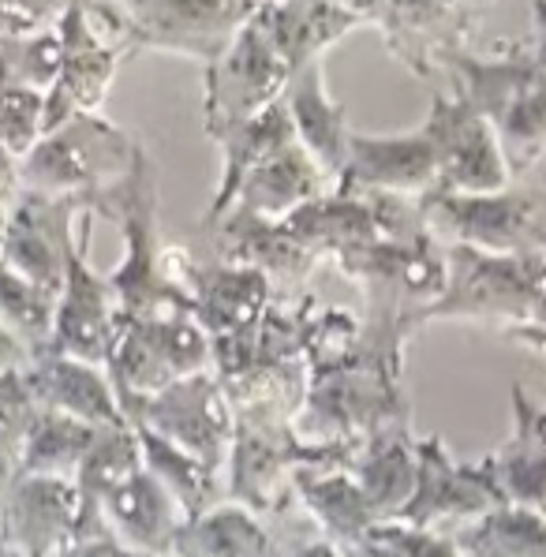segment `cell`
I'll return each instance as SVG.
<instances>
[{
	"label": "cell",
	"instance_id": "obj_19",
	"mask_svg": "<svg viewBox=\"0 0 546 557\" xmlns=\"http://www.w3.org/2000/svg\"><path fill=\"white\" fill-rule=\"evenodd\" d=\"M23 389H27L30 405L61 411L72 416L79 423L90 426H124V405L121 393H116L113 379H109L106 367L98 363H83L72 356H34L30 367L20 374Z\"/></svg>",
	"mask_w": 546,
	"mask_h": 557
},
{
	"label": "cell",
	"instance_id": "obj_33",
	"mask_svg": "<svg viewBox=\"0 0 546 557\" xmlns=\"http://www.w3.org/2000/svg\"><path fill=\"white\" fill-rule=\"evenodd\" d=\"M30 367V352L0 325V385L12 382L15 374H23Z\"/></svg>",
	"mask_w": 546,
	"mask_h": 557
},
{
	"label": "cell",
	"instance_id": "obj_41",
	"mask_svg": "<svg viewBox=\"0 0 546 557\" xmlns=\"http://www.w3.org/2000/svg\"><path fill=\"white\" fill-rule=\"evenodd\" d=\"M543 184H546V169H543Z\"/></svg>",
	"mask_w": 546,
	"mask_h": 557
},
{
	"label": "cell",
	"instance_id": "obj_39",
	"mask_svg": "<svg viewBox=\"0 0 546 557\" xmlns=\"http://www.w3.org/2000/svg\"><path fill=\"white\" fill-rule=\"evenodd\" d=\"M0 557H27V554H20V550H15V546H12V543H8L4 535H0Z\"/></svg>",
	"mask_w": 546,
	"mask_h": 557
},
{
	"label": "cell",
	"instance_id": "obj_32",
	"mask_svg": "<svg viewBox=\"0 0 546 557\" xmlns=\"http://www.w3.org/2000/svg\"><path fill=\"white\" fill-rule=\"evenodd\" d=\"M41 116H46V94L0 83V147L15 161L27 158L34 143L41 139Z\"/></svg>",
	"mask_w": 546,
	"mask_h": 557
},
{
	"label": "cell",
	"instance_id": "obj_14",
	"mask_svg": "<svg viewBox=\"0 0 546 557\" xmlns=\"http://www.w3.org/2000/svg\"><path fill=\"white\" fill-rule=\"evenodd\" d=\"M83 210L90 206L79 199L20 191L4 228V244H0V265L27 277L30 285L61 296Z\"/></svg>",
	"mask_w": 546,
	"mask_h": 557
},
{
	"label": "cell",
	"instance_id": "obj_18",
	"mask_svg": "<svg viewBox=\"0 0 546 557\" xmlns=\"http://www.w3.org/2000/svg\"><path fill=\"white\" fill-rule=\"evenodd\" d=\"M337 187L386 199H423L438 187V158L423 127L405 135H363L348 139L345 176Z\"/></svg>",
	"mask_w": 546,
	"mask_h": 557
},
{
	"label": "cell",
	"instance_id": "obj_37",
	"mask_svg": "<svg viewBox=\"0 0 546 557\" xmlns=\"http://www.w3.org/2000/svg\"><path fill=\"white\" fill-rule=\"evenodd\" d=\"M532 27H535V38L528 46V53L539 64V72H546V0H532Z\"/></svg>",
	"mask_w": 546,
	"mask_h": 557
},
{
	"label": "cell",
	"instance_id": "obj_40",
	"mask_svg": "<svg viewBox=\"0 0 546 557\" xmlns=\"http://www.w3.org/2000/svg\"><path fill=\"white\" fill-rule=\"evenodd\" d=\"M345 557H371V554L363 550V543H356V546H348V550H345Z\"/></svg>",
	"mask_w": 546,
	"mask_h": 557
},
{
	"label": "cell",
	"instance_id": "obj_25",
	"mask_svg": "<svg viewBox=\"0 0 546 557\" xmlns=\"http://www.w3.org/2000/svg\"><path fill=\"white\" fill-rule=\"evenodd\" d=\"M491 457L506 505L546 517V408L520 385L513 389V434Z\"/></svg>",
	"mask_w": 546,
	"mask_h": 557
},
{
	"label": "cell",
	"instance_id": "obj_35",
	"mask_svg": "<svg viewBox=\"0 0 546 557\" xmlns=\"http://www.w3.org/2000/svg\"><path fill=\"white\" fill-rule=\"evenodd\" d=\"M67 557H139V554H132L127 546H121L113 535H87L72 546Z\"/></svg>",
	"mask_w": 546,
	"mask_h": 557
},
{
	"label": "cell",
	"instance_id": "obj_28",
	"mask_svg": "<svg viewBox=\"0 0 546 557\" xmlns=\"http://www.w3.org/2000/svg\"><path fill=\"white\" fill-rule=\"evenodd\" d=\"M173 557H277L262 517L236 502H218L181 528Z\"/></svg>",
	"mask_w": 546,
	"mask_h": 557
},
{
	"label": "cell",
	"instance_id": "obj_30",
	"mask_svg": "<svg viewBox=\"0 0 546 557\" xmlns=\"http://www.w3.org/2000/svg\"><path fill=\"white\" fill-rule=\"evenodd\" d=\"M460 557H546V517L517 505L486 512L457 531Z\"/></svg>",
	"mask_w": 546,
	"mask_h": 557
},
{
	"label": "cell",
	"instance_id": "obj_17",
	"mask_svg": "<svg viewBox=\"0 0 546 557\" xmlns=\"http://www.w3.org/2000/svg\"><path fill=\"white\" fill-rule=\"evenodd\" d=\"M491 4L494 0H389L379 30L408 72L431 79L449 57L468 49L475 15Z\"/></svg>",
	"mask_w": 546,
	"mask_h": 557
},
{
	"label": "cell",
	"instance_id": "obj_24",
	"mask_svg": "<svg viewBox=\"0 0 546 557\" xmlns=\"http://www.w3.org/2000/svg\"><path fill=\"white\" fill-rule=\"evenodd\" d=\"M255 23L293 72L326 57L330 46H337L345 34L360 27L352 15H345L330 0H262Z\"/></svg>",
	"mask_w": 546,
	"mask_h": 557
},
{
	"label": "cell",
	"instance_id": "obj_27",
	"mask_svg": "<svg viewBox=\"0 0 546 557\" xmlns=\"http://www.w3.org/2000/svg\"><path fill=\"white\" fill-rule=\"evenodd\" d=\"M101 431H106V426H90L72 416H61V411L30 405L27 426H23L20 468H15V475L75 479Z\"/></svg>",
	"mask_w": 546,
	"mask_h": 557
},
{
	"label": "cell",
	"instance_id": "obj_21",
	"mask_svg": "<svg viewBox=\"0 0 546 557\" xmlns=\"http://www.w3.org/2000/svg\"><path fill=\"white\" fill-rule=\"evenodd\" d=\"M326 191H334L330 176L307 158V150L300 143H293V147L277 150L273 158L255 165L251 173L240 180L236 199L228 210H240L259 221H270V225H281V221L293 218L300 206L322 199Z\"/></svg>",
	"mask_w": 546,
	"mask_h": 557
},
{
	"label": "cell",
	"instance_id": "obj_10",
	"mask_svg": "<svg viewBox=\"0 0 546 557\" xmlns=\"http://www.w3.org/2000/svg\"><path fill=\"white\" fill-rule=\"evenodd\" d=\"M415 494L400 512V524L420 528V531H438L446 524H475L486 512L501 509L498 475H494V457H483L475 465H460L446 453L442 438H415Z\"/></svg>",
	"mask_w": 546,
	"mask_h": 557
},
{
	"label": "cell",
	"instance_id": "obj_2",
	"mask_svg": "<svg viewBox=\"0 0 546 557\" xmlns=\"http://www.w3.org/2000/svg\"><path fill=\"white\" fill-rule=\"evenodd\" d=\"M90 213L121 225L124 259L106 277L116 299H121L124 319H158V314L187 311L184 293L165 273L169 247L161 244L158 233V165L150 161L147 150H135L127 176L109 191H101L90 202Z\"/></svg>",
	"mask_w": 546,
	"mask_h": 557
},
{
	"label": "cell",
	"instance_id": "obj_4",
	"mask_svg": "<svg viewBox=\"0 0 546 557\" xmlns=\"http://www.w3.org/2000/svg\"><path fill=\"white\" fill-rule=\"evenodd\" d=\"M139 143H132L101 113L72 116L46 132L20 161V191L53 195V199L94 202L101 191L121 184L135 161Z\"/></svg>",
	"mask_w": 546,
	"mask_h": 557
},
{
	"label": "cell",
	"instance_id": "obj_7",
	"mask_svg": "<svg viewBox=\"0 0 546 557\" xmlns=\"http://www.w3.org/2000/svg\"><path fill=\"white\" fill-rule=\"evenodd\" d=\"M121 400L150 397L165 385L213 371V345L187 311L158 319H124L106 363Z\"/></svg>",
	"mask_w": 546,
	"mask_h": 557
},
{
	"label": "cell",
	"instance_id": "obj_26",
	"mask_svg": "<svg viewBox=\"0 0 546 557\" xmlns=\"http://www.w3.org/2000/svg\"><path fill=\"white\" fill-rule=\"evenodd\" d=\"M210 139L221 147L225 169H221L218 195H213L202 225L225 218L228 206H233V199H236V187H240V180L251 173L255 165H262L266 158H273L277 150L293 147L296 135H293V120H288L285 98H281V101H273L270 109H262L259 116L244 120V124H233V127H221V132H213Z\"/></svg>",
	"mask_w": 546,
	"mask_h": 557
},
{
	"label": "cell",
	"instance_id": "obj_22",
	"mask_svg": "<svg viewBox=\"0 0 546 557\" xmlns=\"http://www.w3.org/2000/svg\"><path fill=\"white\" fill-rule=\"evenodd\" d=\"M348 471L360 483L363 498L371 502L374 517L386 524V520H397L405 512V505L412 502L415 494V471H420V460H415V438L408 431V416L386 423L382 431H374L371 438L360 442V449L348 460Z\"/></svg>",
	"mask_w": 546,
	"mask_h": 557
},
{
	"label": "cell",
	"instance_id": "obj_16",
	"mask_svg": "<svg viewBox=\"0 0 546 557\" xmlns=\"http://www.w3.org/2000/svg\"><path fill=\"white\" fill-rule=\"evenodd\" d=\"M0 535L27 557H67L83 539V498L75 479L15 475L0 505Z\"/></svg>",
	"mask_w": 546,
	"mask_h": 557
},
{
	"label": "cell",
	"instance_id": "obj_29",
	"mask_svg": "<svg viewBox=\"0 0 546 557\" xmlns=\"http://www.w3.org/2000/svg\"><path fill=\"white\" fill-rule=\"evenodd\" d=\"M135 438H139V453H142V468L173 494V502L184 509V517H199L218 505V475L210 465H202L199 457L184 453L181 445L158 438L147 426H132Z\"/></svg>",
	"mask_w": 546,
	"mask_h": 557
},
{
	"label": "cell",
	"instance_id": "obj_6",
	"mask_svg": "<svg viewBox=\"0 0 546 557\" xmlns=\"http://www.w3.org/2000/svg\"><path fill=\"white\" fill-rule=\"evenodd\" d=\"M546 255H486L446 247V293L420 314L431 322H498L509 333L532 319Z\"/></svg>",
	"mask_w": 546,
	"mask_h": 557
},
{
	"label": "cell",
	"instance_id": "obj_9",
	"mask_svg": "<svg viewBox=\"0 0 546 557\" xmlns=\"http://www.w3.org/2000/svg\"><path fill=\"white\" fill-rule=\"evenodd\" d=\"M288 79H293V67L281 60L273 41L251 15L244 30L210 60L207 75H202V124H207V135L259 116L262 109L285 98Z\"/></svg>",
	"mask_w": 546,
	"mask_h": 557
},
{
	"label": "cell",
	"instance_id": "obj_11",
	"mask_svg": "<svg viewBox=\"0 0 546 557\" xmlns=\"http://www.w3.org/2000/svg\"><path fill=\"white\" fill-rule=\"evenodd\" d=\"M57 38H61V64L46 90V116H41V135L61 127L72 116L101 113L109 87L116 79V67L127 57L124 46H116L98 23L90 20L83 0H67L61 23H57Z\"/></svg>",
	"mask_w": 546,
	"mask_h": 557
},
{
	"label": "cell",
	"instance_id": "obj_12",
	"mask_svg": "<svg viewBox=\"0 0 546 557\" xmlns=\"http://www.w3.org/2000/svg\"><path fill=\"white\" fill-rule=\"evenodd\" d=\"M90 228H94V213L83 210L61 296H57L53 345H49V352L106 367L109 352H113L116 333H121L124 311H121V299H116L106 273H98L87 262Z\"/></svg>",
	"mask_w": 546,
	"mask_h": 557
},
{
	"label": "cell",
	"instance_id": "obj_1",
	"mask_svg": "<svg viewBox=\"0 0 546 557\" xmlns=\"http://www.w3.org/2000/svg\"><path fill=\"white\" fill-rule=\"evenodd\" d=\"M442 67H449L460 98L494 127L513 180L535 173L546 161V72L528 46L494 57L460 49Z\"/></svg>",
	"mask_w": 546,
	"mask_h": 557
},
{
	"label": "cell",
	"instance_id": "obj_36",
	"mask_svg": "<svg viewBox=\"0 0 546 557\" xmlns=\"http://www.w3.org/2000/svg\"><path fill=\"white\" fill-rule=\"evenodd\" d=\"M334 8H340L345 15H352L360 27H379L382 12H386L389 0H330Z\"/></svg>",
	"mask_w": 546,
	"mask_h": 557
},
{
	"label": "cell",
	"instance_id": "obj_5",
	"mask_svg": "<svg viewBox=\"0 0 546 557\" xmlns=\"http://www.w3.org/2000/svg\"><path fill=\"white\" fill-rule=\"evenodd\" d=\"M426 233L442 247L486 255H546V184L501 187L486 195L431 191L420 199Z\"/></svg>",
	"mask_w": 546,
	"mask_h": 557
},
{
	"label": "cell",
	"instance_id": "obj_3",
	"mask_svg": "<svg viewBox=\"0 0 546 557\" xmlns=\"http://www.w3.org/2000/svg\"><path fill=\"white\" fill-rule=\"evenodd\" d=\"M98 23L127 57L158 49L210 64L244 23L259 12L262 0H83Z\"/></svg>",
	"mask_w": 546,
	"mask_h": 557
},
{
	"label": "cell",
	"instance_id": "obj_20",
	"mask_svg": "<svg viewBox=\"0 0 546 557\" xmlns=\"http://www.w3.org/2000/svg\"><path fill=\"white\" fill-rule=\"evenodd\" d=\"M285 109L288 120H293L296 143L330 176V184L337 187L340 176H345L352 127H348L345 106L326 87V57L311 60L300 72H293V79L285 87Z\"/></svg>",
	"mask_w": 546,
	"mask_h": 557
},
{
	"label": "cell",
	"instance_id": "obj_34",
	"mask_svg": "<svg viewBox=\"0 0 546 557\" xmlns=\"http://www.w3.org/2000/svg\"><path fill=\"white\" fill-rule=\"evenodd\" d=\"M513 337L524 341V345H532V348H546V273H543L539 296H535L532 319H528L524 325H517Z\"/></svg>",
	"mask_w": 546,
	"mask_h": 557
},
{
	"label": "cell",
	"instance_id": "obj_42",
	"mask_svg": "<svg viewBox=\"0 0 546 557\" xmlns=\"http://www.w3.org/2000/svg\"><path fill=\"white\" fill-rule=\"evenodd\" d=\"M539 169H546V161H543V165H539Z\"/></svg>",
	"mask_w": 546,
	"mask_h": 557
},
{
	"label": "cell",
	"instance_id": "obj_13",
	"mask_svg": "<svg viewBox=\"0 0 546 557\" xmlns=\"http://www.w3.org/2000/svg\"><path fill=\"white\" fill-rule=\"evenodd\" d=\"M423 132L431 135L434 158H438V187L434 191L486 195L513 184V173H509V161L501 153L494 127L457 90L454 98L434 94Z\"/></svg>",
	"mask_w": 546,
	"mask_h": 557
},
{
	"label": "cell",
	"instance_id": "obj_38",
	"mask_svg": "<svg viewBox=\"0 0 546 557\" xmlns=\"http://www.w3.org/2000/svg\"><path fill=\"white\" fill-rule=\"evenodd\" d=\"M15 195H20V180H0V244H4V228L8 218H12Z\"/></svg>",
	"mask_w": 546,
	"mask_h": 557
},
{
	"label": "cell",
	"instance_id": "obj_31",
	"mask_svg": "<svg viewBox=\"0 0 546 557\" xmlns=\"http://www.w3.org/2000/svg\"><path fill=\"white\" fill-rule=\"evenodd\" d=\"M57 296L30 285L27 277L0 265V325L34 356H46L53 345Z\"/></svg>",
	"mask_w": 546,
	"mask_h": 557
},
{
	"label": "cell",
	"instance_id": "obj_8",
	"mask_svg": "<svg viewBox=\"0 0 546 557\" xmlns=\"http://www.w3.org/2000/svg\"><path fill=\"white\" fill-rule=\"evenodd\" d=\"M121 405L132 426H147L158 438L181 445L184 453L199 457L213 471H228L236 416L213 371L181 379L150 397H127Z\"/></svg>",
	"mask_w": 546,
	"mask_h": 557
},
{
	"label": "cell",
	"instance_id": "obj_23",
	"mask_svg": "<svg viewBox=\"0 0 546 557\" xmlns=\"http://www.w3.org/2000/svg\"><path fill=\"white\" fill-rule=\"evenodd\" d=\"M293 498L303 505L307 517L319 524L322 539H330L340 550L363 543L371 535L374 524H382L374 517L371 502L363 498L360 483L352 479L348 465H319V468H300L293 479Z\"/></svg>",
	"mask_w": 546,
	"mask_h": 557
},
{
	"label": "cell",
	"instance_id": "obj_15",
	"mask_svg": "<svg viewBox=\"0 0 546 557\" xmlns=\"http://www.w3.org/2000/svg\"><path fill=\"white\" fill-rule=\"evenodd\" d=\"M184 524L187 517L173 502V494L139 465L94 502L83 539L113 535L116 543L139 557H173L176 535Z\"/></svg>",
	"mask_w": 546,
	"mask_h": 557
}]
</instances>
